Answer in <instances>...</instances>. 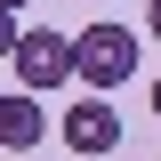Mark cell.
<instances>
[{
	"label": "cell",
	"mask_w": 161,
	"mask_h": 161,
	"mask_svg": "<svg viewBox=\"0 0 161 161\" xmlns=\"http://www.w3.org/2000/svg\"><path fill=\"white\" fill-rule=\"evenodd\" d=\"M16 40H24V24H16V8H0V57H16Z\"/></svg>",
	"instance_id": "obj_5"
},
{
	"label": "cell",
	"mask_w": 161,
	"mask_h": 161,
	"mask_svg": "<svg viewBox=\"0 0 161 161\" xmlns=\"http://www.w3.org/2000/svg\"><path fill=\"white\" fill-rule=\"evenodd\" d=\"M153 113H161V80H153Z\"/></svg>",
	"instance_id": "obj_9"
},
{
	"label": "cell",
	"mask_w": 161,
	"mask_h": 161,
	"mask_svg": "<svg viewBox=\"0 0 161 161\" xmlns=\"http://www.w3.org/2000/svg\"><path fill=\"white\" fill-rule=\"evenodd\" d=\"M8 105H16V97H0V121H8Z\"/></svg>",
	"instance_id": "obj_8"
},
{
	"label": "cell",
	"mask_w": 161,
	"mask_h": 161,
	"mask_svg": "<svg viewBox=\"0 0 161 161\" xmlns=\"http://www.w3.org/2000/svg\"><path fill=\"white\" fill-rule=\"evenodd\" d=\"M8 64H16V80L32 89V97H48V89L73 80V32H24Z\"/></svg>",
	"instance_id": "obj_2"
},
{
	"label": "cell",
	"mask_w": 161,
	"mask_h": 161,
	"mask_svg": "<svg viewBox=\"0 0 161 161\" xmlns=\"http://www.w3.org/2000/svg\"><path fill=\"white\" fill-rule=\"evenodd\" d=\"M113 145H121V113H113V97H73V105H64V153L97 161V153H113Z\"/></svg>",
	"instance_id": "obj_3"
},
{
	"label": "cell",
	"mask_w": 161,
	"mask_h": 161,
	"mask_svg": "<svg viewBox=\"0 0 161 161\" xmlns=\"http://www.w3.org/2000/svg\"><path fill=\"white\" fill-rule=\"evenodd\" d=\"M40 137H48V113H40V97L24 89V97L8 105V121H0V145H8V153H32Z\"/></svg>",
	"instance_id": "obj_4"
},
{
	"label": "cell",
	"mask_w": 161,
	"mask_h": 161,
	"mask_svg": "<svg viewBox=\"0 0 161 161\" xmlns=\"http://www.w3.org/2000/svg\"><path fill=\"white\" fill-rule=\"evenodd\" d=\"M0 8H16V16H24V8H32V0H0Z\"/></svg>",
	"instance_id": "obj_7"
},
{
	"label": "cell",
	"mask_w": 161,
	"mask_h": 161,
	"mask_svg": "<svg viewBox=\"0 0 161 161\" xmlns=\"http://www.w3.org/2000/svg\"><path fill=\"white\" fill-rule=\"evenodd\" d=\"M137 73V32L129 24H80L73 32V80H89V89H121V80Z\"/></svg>",
	"instance_id": "obj_1"
},
{
	"label": "cell",
	"mask_w": 161,
	"mask_h": 161,
	"mask_svg": "<svg viewBox=\"0 0 161 161\" xmlns=\"http://www.w3.org/2000/svg\"><path fill=\"white\" fill-rule=\"evenodd\" d=\"M145 32H153V40H161V0H145Z\"/></svg>",
	"instance_id": "obj_6"
}]
</instances>
